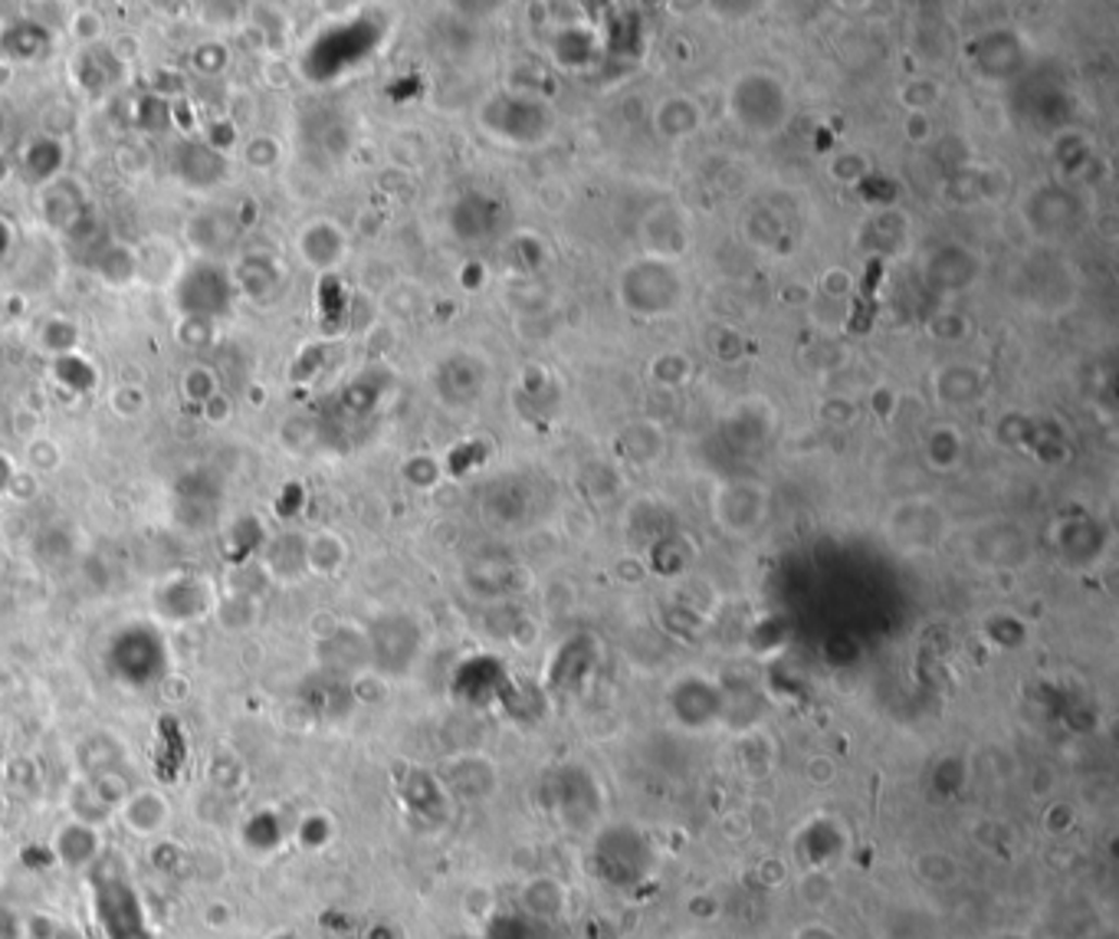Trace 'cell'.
<instances>
[{
	"mask_svg": "<svg viewBox=\"0 0 1119 939\" xmlns=\"http://www.w3.org/2000/svg\"><path fill=\"white\" fill-rule=\"evenodd\" d=\"M125 825L132 831H154L158 825L167 821V802L164 799H148V795H135L128 799V805L122 808Z\"/></svg>",
	"mask_w": 1119,
	"mask_h": 939,
	"instance_id": "cell-1",
	"label": "cell"
}]
</instances>
